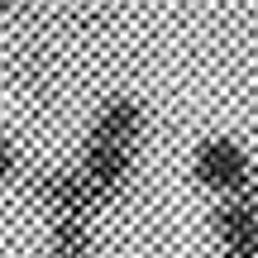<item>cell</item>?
<instances>
[{"label": "cell", "mask_w": 258, "mask_h": 258, "mask_svg": "<svg viewBox=\"0 0 258 258\" xmlns=\"http://www.w3.org/2000/svg\"><path fill=\"white\" fill-rule=\"evenodd\" d=\"M215 234H220L225 258H258V196L253 191L225 196L215 211Z\"/></svg>", "instance_id": "3"}, {"label": "cell", "mask_w": 258, "mask_h": 258, "mask_svg": "<svg viewBox=\"0 0 258 258\" xmlns=\"http://www.w3.org/2000/svg\"><path fill=\"white\" fill-rule=\"evenodd\" d=\"M191 172H196V182L211 186V191L239 196V191H249L253 167H249V153H244L234 139H206V144L196 148V158H191Z\"/></svg>", "instance_id": "2"}, {"label": "cell", "mask_w": 258, "mask_h": 258, "mask_svg": "<svg viewBox=\"0 0 258 258\" xmlns=\"http://www.w3.org/2000/svg\"><path fill=\"white\" fill-rule=\"evenodd\" d=\"M53 258H91L86 215H57L53 220Z\"/></svg>", "instance_id": "5"}, {"label": "cell", "mask_w": 258, "mask_h": 258, "mask_svg": "<svg viewBox=\"0 0 258 258\" xmlns=\"http://www.w3.org/2000/svg\"><path fill=\"white\" fill-rule=\"evenodd\" d=\"M139 134H144V115H139L134 101H110L96 120L91 139H86V153H82V172L86 182L101 191V201H110L115 191L124 186L129 167H134V148H139Z\"/></svg>", "instance_id": "1"}, {"label": "cell", "mask_w": 258, "mask_h": 258, "mask_svg": "<svg viewBox=\"0 0 258 258\" xmlns=\"http://www.w3.org/2000/svg\"><path fill=\"white\" fill-rule=\"evenodd\" d=\"M5 5H10V0H0V10H5Z\"/></svg>", "instance_id": "7"}, {"label": "cell", "mask_w": 258, "mask_h": 258, "mask_svg": "<svg viewBox=\"0 0 258 258\" xmlns=\"http://www.w3.org/2000/svg\"><path fill=\"white\" fill-rule=\"evenodd\" d=\"M38 191H43V206L53 211V220H57V215H86V220H91L96 206H105L101 191L86 182L82 167H62V172H53Z\"/></svg>", "instance_id": "4"}, {"label": "cell", "mask_w": 258, "mask_h": 258, "mask_svg": "<svg viewBox=\"0 0 258 258\" xmlns=\"http://www.w3.org/2000/svg\"><path fill=\"white\" fill-rule=\"evenodd\" d=\"M5 172H10V148L0 144V177H5Z\"/></svg>", "instance_id": "6"}]
</instances>
